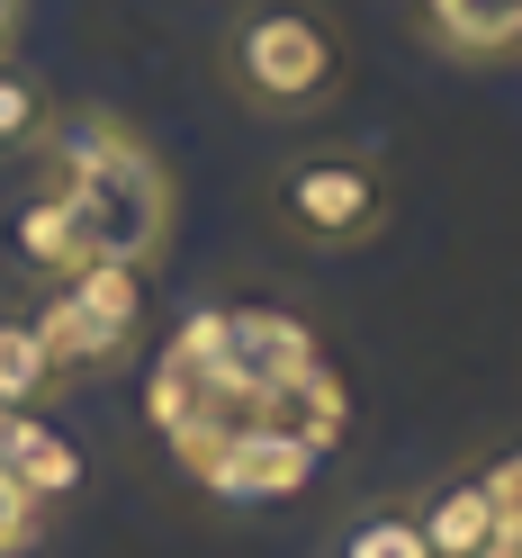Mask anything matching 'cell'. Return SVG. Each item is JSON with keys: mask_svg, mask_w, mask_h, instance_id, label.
Wrapping results in <instances>:
<instances>
[{"mask_svg": "<svg viewBox=\"0 0 522 558\" xmlns=\"http://www.w3.org/2000/svg\"><path fill=\"white\" fill-rule=\"evenodd\" d=\"M37 532H46V505L27 496V486H19L10 469H0V558H19V549L37 541Z\"/></svg>", "mask_w": 522, "mask_h": 558, "instance_id": "obj_13", "label": "cell"}, {"mask_svg": "<svg viewBox=\"0 0 522 558\" xmlns=\"http://www.w3.org/2000/svg\"><path fill=\"white\" fill-rule=\"evenodd\" d=\"M486 496H496V541H522V450H505V460H486Z\"/></svg>", "mask_w": 522, "mask_h": 558, "instance_id": "obj_14", "label": "cell"}, {"mask_svg": "<svg viewBox=\"0 0 522 558\" xmlns=\"http://www.w3.org/2000/svg\"><path fill=\"white\" fill-rule=\"evenodd\" d=\"M154 424L171 441V460L198 469L207 450L253 441V433H289L325 460L352 433V388L325 361V342L280 306H198V316L162 342L154 361Z\"/></svg>", "mask_w": 522, "mask_h": 558, "instance_id": "obj_1", "label": "cell"}, {"mask_svg": "<svg viewBox=\"0 0 522 558\" xmlns=\"http://www.w3.org/2000/svg\"><path fill=\"white\" fill-rule=\"evenodd\" d=\"M414 522H424V541H433V558H477L486 541H496V496H486V477L469 469V477H450V486H433V496L414 505Z\"/></svg>", "mask_w": 522, "mask_h": 558, "instance_id": "obj_9", "label": "cell"}, {"mask_svg": "<svg viewBox=\"0 0 522 558\" xmlns=\"http://www.w3.org/2000/svg\"><path fill=\"white\" fill-rule=\"evenodd\" d=\"M477 558H522V541H486V549H477Z\"/></svg>", "mask_w": 522, "mask_h": 558, "instance_id": "obj_15", "label": "cell"}, {"mask_svg": "<svg viewBox=\"0 0 522 558\" xmlns=\"http://www.w3.org/2000/svg\"><path fill=\"white\" fill-rule=\"evenodd\" d=\"M342 558H433V541H424L414 513H369V522H352Z\"/></svg>", "mask_w": 522, "mask_h": 558, "instance_id": "obj_12", "label": "cell"}, {"mask_svg": "<svg viewBox=\"0 0 522 558\" xmlns=\"http://www.w3.org/2000/svg\"><path fill=\"white\" fill-rule=\"evenodd\" d=\"M46 126H54L46 90L27 82V73H10V63H0V154H37V145H46Z\"/></svg>", "mask_w": 522, "mask_h": 558, "instance_id": "obj_11", "label": "cell"}, {"mask_svg": "<svg viewBox=\"0 0 522 558\" xmlns=\"http://www.w3.org/2000/svg\"><path fill=\"white\" fill-rule=\"evenodd\" d=\"M54 190H37L10 217L27 270H82V262H135L145 270L171 243V171L109 118H54L46 126Z\"/></svg>", "mask_w": 522, "mask_h": 558, "instance_id": "obj_2", "label": "cell"}, {"mask_svg": "<svg viewBox=\"0 0 522 558\" xmlns=\"http://www.w3.org/2000/svg\"><path fill=\"white\" fill-rule=\"evenodd\" d=\"M10 27H19V0H0V46H10Z\"/></svg>", "mask_w": 522, "mask_h": 558, "instance_id": "obj_16", "label": "cell"}, {"mask_svg": "<svg viewBox=\"0 0 522 558\" xmlns=\"http://www.w3.org/2000/svg\"><path fill=\"white\" fill-rule=\"evenodd\" d=\"M270 217H280V234L306 243V253H361V243L388 226V181H378V162H361V154H306V162L280 171Z\"/></svg>", "mask_w": 522, "mask_h": 558, "instance_id": "obj_5", "label": "cell"}, {"mask_svg": "<svg viewBox=\"0 0 522 558\" xmlns=\"http://www.w3.org/2000/svg\"><path fill=\"white\" fill-rule=\"evenodd\" d=\"M135 325H145V270H135V262H82V270H63L54 306L37 316L46 369L54 378L109 369V361L135 352Z\"/></svg>", "mask_w": 522, "mask_h": 558, "instance_id": "obj_4", "label": "cell"}, {"mask_svg": "<svg viewBox=\"0 0 522 558\" xmlns=\"http://www.w3.org/2000/svg\"><path fill=\"white\" fill-rule=\"evenodd\" d=\"M0 469H10L37 505H63L82 486V450L63 441L54 424H37L27 405H0Z\"/></svg>", "mask_w": 522, "mask_h": 558, "instance_id": "obj_8", "label": "cell"}, {"mask_svg": "<svg viewBox=\"0 0 522 558\" xmlns=\"http://www.w3.org/2000/svg\"><path fill=\"white\" fill-rule=\"evenodd\" d=\"M190 477L207 486V496H226V505H280V496H298V486L316 477V450L289 441V433H253V441L207 450Z\"/></svg>", "mask_w": 522, "mask_h": 558, "instance_id": "obj_6", "label": "cell"}, {"mask_svg": "<svg viewBox=\"0 0 522 558\" xmlns=\"http://www.w3.org/2000/svg\"><path fill=\"white\" fill-rule=\"evenodd\" d=\"M46 388H54V369H46V342H37V325L0 316V405H37Z\"/></svg>", "mask_w": 522, "mask_h": 558, "instance_id": "obj_10", "label": "cell"}, {"mask_svg": "<svg viewBox=\"0 0 522 558\" xmlns=\"http://www.w3.org/2000/svg\"><path fill=\"white\" fill-rule=\"evenodd\" d=\"M226 90L262 118H316L342 99V37L306 0H262L226 27Z\"/></svg>", "mask_w": 522, "mask_h": 558, "instance_id": "obj_3", "label": "cell"}, {"mask_svg": "<svg viewBox=\"0 0 522 558\" xmlns=\"http://www.w3.org/2000/svg\"><path fill=\"white\" fill-rule=\"evenodd\" d=\"M424 37L450 63H505L522 54V0H414Z\"/></svg>", "mask_w": 522, "mask_h": 558, "instance_id": "obj_7", "label": "cell"}]
</instances>
